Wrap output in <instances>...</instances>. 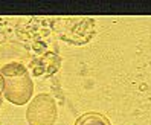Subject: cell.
Masks as SVG:
<instances>
[{
    "mask_svg": "<svg viewBox=\"0 0 151 125\" xmlns=\"http://www.w3.org/2000/svg\"><path fill=\"white\" fill-rule=\"evenodd\" d=\"M75 125H111V122L102 113L88 111V113H84L79 116L75 121Z\"/></svg>",
    "mask_w": 151,
    "mask_h": 125,
    "instance_id": "cell-4",
    "label": "cell"
},
{
    "mask_svg": "<svg viewBox=\"0 0 151 125\" xmlns=\"http://www.w3.org/2000/svg\"><path fill=\"white\" fill-rule=\"evenodd\" d=\"M58 118L55 99L49 93H41L29 102L26 121L29 125H54Z\"/></svg>",
    "mask_w": 151,
    "mask_h": 125,
    "instance_id": "cell-2",
    "label": "cell"
},
{
    "mask_svg": "<svg viewBox=\"0 0 151 125\" xmlns=\"http://www.w3.org/2000/svg\"><path fill=\"white\" fill-rule=\"evenodd\" d=\"M2 102H3V98H0V107H2Z\"/></svg>",
    "mask_w": 151,
    "mask_h": 125,
    "instance_id": "cell-6",
    "label": "cell"
},
{
    "mask_svg": "<svg viewBox=\"0 0 151 125\" xmlns=\"http://www.w3.org/2000/svg\"><path fill=\"white\" fill-rule=\"evenodd\" d=\"M31 55L22 43L8 41L0 46V69L9 64H23L28 67Z\"/></svg>",
    "mask_w": 151,
    "mask_h": 125,
    "instance_id": "cell-3",
    "label": "cell"
},
{
    "mask_svg": "<svg viewBox=\"0 0 151 125\" xmlns=\"http://www.w3.org/2000/svg\"><path fill=\"white\" fill-rule=\"evenodd\" d=\"M3 76V96L8 102L14 105H24L31 101L34 93V83L23 64H9L0 69Z\"/></svg>",
    "mask_w": 151,
    "mask_h": 125,
    "instance_id": "cell-1",
    "label": "cell"
},
{
    "mask_svg": "<svg viewBox=\"0 0 151 125\" xmlns=\"http://www.w3.org/2000/svg\"><path fill=\"white\" fill-rule=\"evenodd\" d=\"M3 85H5V81H3L2 73H0V98H2V95H3Z\"/></svg>",
    "mask_w": 151,
    "mask_h": 125,
    "instance_id": "cell-5",
    "label": "cell"
}]
</instances>
